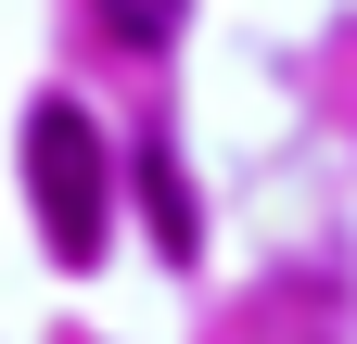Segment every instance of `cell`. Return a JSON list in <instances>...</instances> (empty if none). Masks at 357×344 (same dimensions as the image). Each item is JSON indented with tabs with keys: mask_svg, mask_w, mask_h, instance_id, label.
I'll use <instances>...</instances> for the list:
<instances>
[{
	"mask_svg": "<svg viewBox=\"0 0 357 344\" xmlns=\"http://www.w3.org/2000/svg\"><path fill=\"white\" fill-rule=\"evenodd\" d=\"M26 191H38L52 255H89V242H102V141H89L77 102H38L26 115Z\"/></svg>",
	"mask_w": 357,
	"mask_h": 344,
	"instance_id": "obj_1",
	"label": "cell"
},
{
	"mask_svg": "<svg viewBox=\"0 0 357 344\" xmlns=\"http://www.w3.org/2000/svg\"><path fill=\"white\" fill-rule=\"evenodd\" d=\"M102 38H128V52H153V38H178V0H102Z\"/></svg>",
	"mask_w": 357,
	"mask_h": 344,
	"instance_id": "obj_2",
	"label": "cell"
}]
</instances>
